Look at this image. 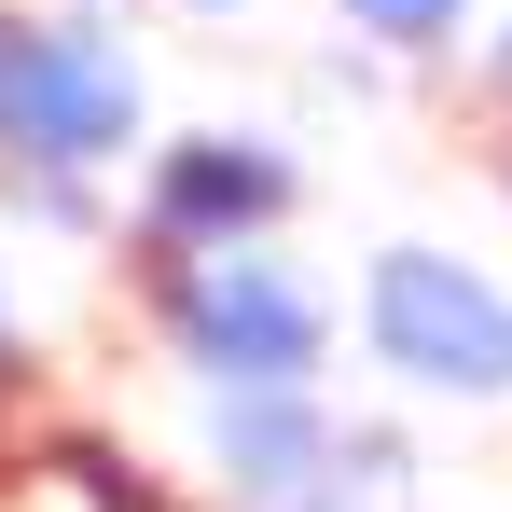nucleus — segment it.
Masks as SVG:
<instances>
[{
    "label": "nucleus",
    "mask_w": 512,
    "mask_h": 512,
    "mask_svg": "<svg viewBox=\"0 0 512 512\" xmlns=\"http://www.w3.org/2000/svg\"><path fill=\"white\" fill-rule=\"evenodd\" d=\"M374 360L416 374V388H457V402H499L512 388V291H485L443 250H388L374 263Z\"/></svg>",
    "instance_id": "f257e3e1"
},
{
    "label": "nucleus",
    "mask_w": 512,
    "mask_h": 512,
    "mask_svg": "<svg viewBox=\"0 0 512 512\" xmlns=\"http://www.w3.org/2000/svg\"><path fill=\"white\" fill-rule=\"evenodd\" d=\"M125 125H139L125 42L56 28V42H14V56H0V139H14L28 167H97V153H125Z\"/></svg>",
    "instance_id": "f03ea898"
},
{
    "label": "nucleus",
    "mask_w": 512,
    "mask_h": 512,
    "mask_svg": "<svg viewBox=\"0 0 512 512\" xmlns=\"http://www.w3.org/2000/svg\"><path fill=\"white\" fill-rule=\"evenodd\" d=\"M167 319L180 346L208 360V374H236V388H305V360H319V291H291L277 263H180L167 277Z\"/></svg>",
    "instance_id": "7ed1b4c3"
},
{
    "label": "nucleus",
    "mask_w": 512,
    "mask_h": 512,
    "mask_svg": "<svg viewBox=\"0 0 512 512\" xmlns=\"http://www.w3.org/2000/svg\"><path fill=\"white\" fill-rule=\"evenodd\" d=\"M333 429H319V402L305 388H236L222 402V471H236V499L250 512H305L319 485H333Z\"/></svg>",
    "instance_id": "20e7f679"
},
{
    "label": "nucleus",
    "mask_w": 512,
    "mask_h": 512,
    "mask_svg": "<svg viewBox=\"0 0 512 512\" xmlns=\"http://www.w3.org/2000/svg\"><path fill=\"white\" fill-rule=\"evenodd\" d=\"M291 180H277V153H250V139H194L167 167V194H153V222L167 236H222V222H263Z\"/></svg>",
    "instance_id": "39448f33"
},
{
    "label": "nucleus",
    "mask_w": 512,
    "mask_h": 512,
    "mask_svg": "<svg viewBox=\"0 0 512 512\" xmlns=\"http://www.w3.org/2000/svg\"><path fill=\"white\" fill-rule=\"evenodd\" d=\"M305 512H360V485H346V457H333V485H319V499H305Z\"/></svg>",
    "instance_id": "423d86ee"
},
{
    "label": "nucleus",
    "mask_w": 512,
    "mask_h": 512,
    "mask_svg": "<svg viewBox=\"0 0 512 512\" xmlns=\"http://www.w3.org/2000/svg\"><path fill=\"white\" fill-rule=\"evenodd\" d=\"M208 14H236V0H208Z\"/></svg>",
    "instance_id": "0eeeda50"
},
{
    "label": "nucleus",
    "mask_w": 512,
    "mask_h": 512,
    "mask_svg": "<svg viewBox=\"0 0 512 512\" xmlns=\"http://www.w3.org/2000/svg\"><path fill=\"white\" fill-rule=\"evenodd\" d=\"M0 56H14V28H0Z\"/></svg>",
    "instance_id": "6e6552de"
}]
</instances>
